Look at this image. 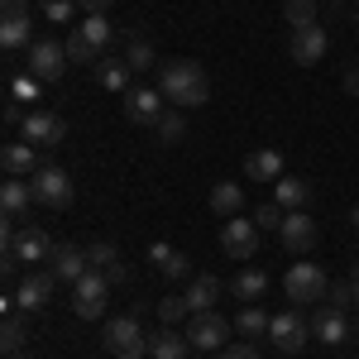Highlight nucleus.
<instances>
[{"label": "nucleus", "mask_w": 359, "mask_h": 359, "mask_svg": "<svg viewBox=\"0 0 359 359\" xmlns=\"http://www.w3.org/2000/svg\"><path fill=\"white\" fill-rule=\"evenodd\" d=\"M158 91L172 111H192V106H206L211 96V82H206V67L196 57H172V62H158Z\"/></svg>", "instance_id": "1"}, {"label": "nucleus", "mask_w": 359, "mask_h": 359, "mask_svg": "<svg viewBox=\"0 0 359 359\" xmlns=\"http://www.w3.org/2000/svg\"><path fill=\"white\" fill-rule=\"evenodd\" d=\"M101 345H106V355H115V359H144L154 350V335H144V326H139L135 316H111Z\"/></svg>", "instance_id": "2"}, {"label": "nucleus", "mask_w": 359, "mask_h": 359, "mask_svg": "<svg viewBox=\"0 0 359 359\" xmlns=\"http://www.w3.org/2000/svg\"><path fill=\"white\" fill-rule=\"evenodd\" d=\"M5 254L20 259L25 269H39V264H48L53 240H48L39 225H10V221H5Z\"/></svg>", "instance_id": "3"}, {"label": "nucleus", "mask_w": 359, "mask_h": 359, "mask_svg": "<svg viewBox=\"0 0 359 359\" xmlns=\"http://www.w3.org/2000/svg\"><path fill=\"white\" fill-rule=\"evenodd\" d=\"M29 187H34V201H39V206H48V211H67V206H72V196H77L72 177H67L57 163H43L34 177H29Z\"/></svg>", "instance_id": "4"}, {"label": "nucleus", "mask_w": 359, "mask_h": 359, "mask_svg": "<svg viewBox=\"0 0 359 359\" xmlns=\"http://www.w3.org/2000/svg\"><path fill=\"white\" fill-rule=\"evenodd\" d=\"M106 302H111V278L101 273V269H86L72 283V311L82 321H96V316H106Z\"/></svg>", "instance_id": "5"}, {"label": "nucleus", "mask_w": 359, "mask_h": 359, "mask_svg": "<svg viewBox=\"0 0 359 359\" xmlns=\"http://www.w3.org/2000/svg\"><path fill=\"white\" fill-rule=\"evenodd\" d=\"M53 287H57L53 269H29V273L15 283L10 306H15V311H25V316H34V311H43V306L53 302Z\"/></svg>", "instance_id": "6"}, {"label": "nucleus", "mask_w": 359, "mask_h": 359, "mask_svg": "<svg viewBox=\"0 0 359 359\" xmlns=\"http://www.w3.org/2000/svg\"><path fill=\"white\" fill-rule=\"evenodd\" d=\"M283 287H287L292 306H302V302H321V297L331 292V278H326L321 264H292L287 278H283Z\"/></svg>", "instance_id": "7"}, {"label": "nucleus", "mask_w": 359, "mask_h": 359, "mask_svg": "<svg viewBox=\"0 0 359 359\" xmlns=\"http://www.w3.org/2000/svg\"><path fill=\"white\" fill-rule=\"evenodd\" d=\"M29 72L43 86L62 82V72H67V48H62V39H34V43H29Z\"/></svg>", "instance_id": "8"}, {"label": "nucleus", "mask_w": 359, "mask_h": 359, "mask_svg": "<svg viewBox=\"0 0 359 359\" xmlns=\"http://www.w3.org/2000/svg\"><path fill=\"white\" fill-rule=\"evenodd\" d=\"M20 139L34 144V149H57V144L67 139V120L57 111H29L25 125H20Z\"/></svg>", "instance_id": "9"}, {"label": "nucleus", "mask_w": 359, "mask_h": 359, "mask_svg": "<svg viewBox=\"0 0 359 359\" xmlns=\"http://www.w3.org/2000/svg\"><path fill=\"white\" fill-rule=\"evenodd\" d=\"M269 335H273V345L283 355H302V345L311 340V321H302L297 306H287V311H278L269 321Z\"/></svg>", "instance_id": "10"}, {"label": "nucleus", "mask_w": 359, "mask_h": 359, "mask_svg": "<svg viewBox=\"0 0 359 359\" xmlns=\"http://www.w3.org/2000/svg\"><path fill=\"white\" fill-rule=\"evenodd\" d=\"M163 111H168V101H163V91L158 86H130L125 91V120L130 125H158L163 120Z\"/></svg>", "instance_id": "11"}, {"label": "nucleus", "mask_w": 359, "mask_h": 359, "mask_svg": "<svg viewBox=\"0 0 359 359\" xmlns=\"http://www.w3.org/2000/svg\"><path fill=\"white\" fill-rule=\"evenodd\" d=\"M259 225L254 221H240V216H225V225H221V249L230 254V259H254L259 254Z\"/></svg>", "instance_id": "12"}, {"label": "nucleus", "mask_w": 359, "mask_h": 359, "mask_svg": "<svg viewBox=\"0 0 359 359\" xmlns=\"http://www.w3.org/2000/svg\"><path fill=\"white\" fill-rule=\"evenodd\" d=\"M326 48H331V39H326L321 25H302V29H292V39H287V53H292L297 67H316L326 57Z\"/></svg>", "instance_id": "13"}, {"label": "nucleus", "mask_w": 359, "mask_h": 359, "mask_svg": "<svg viewBox=\"0 0 359 359\" xmlns=\"http://www.w3.org/2000/svg\"><path fill=\"white\" fill-rule=\"evenodd\" d=\"M225 335H230V321H225L221 311H196L192 321H187V340H192V350H221Z\"/></svg>", "instance_id": "14"}, {"label": "nucleus", "mask_w": 359, "mask_h": 359, "mask_svg": "<svg viewBox=\"0 0 359 359\" xmlns=\"http://www.w3.org/2000/svg\"><path fill=\"white\" fill-rule=\"evenodd\" d=\"M278 240H283L287 254H311L316 249V221L306 211H287L283 225H278Z\"/></svg>", "instance_id": "15"}, {"label": "nucleus", "mask_w": 359, "mask_h": 359, "mask_svg": "<svg viewBox=\"0 0 359 359\" xmlns=\"http://www.w3.org/2000/svg\"><path fill=\"white\" fill-rule=\"evenodd\" d=\"M48 269H53V278L57 283H77V278L91 269V254L86 249H77V245H53V254H48Z\"/></svg>", "instance_id": "16"}, {"label": "nucleus", "mask_w": 359, "mask_h": 359, "mask_svg": "<svg viewBox=\"0 0 359 359\" xmlns=\"http://www.w3.org/2000/svg\"><path fill=\"white\" fill-rule=\"evenodd\" d=\"M43 163H48L43 149H34V144H25V139H20V144H5V154H0V168H5L10 177H34Z\"/></svg>", "instance_id": "17"}, {"label": "nucleus", "mask_w": 359, "mask_h": 359, "mask_svg": "<svg viewBox=\"0 0 359 359\" xmlns=\"http://www.w3.org/2000/svg\"><path fill=\"white\" fill-rule=\"evenodd\" d=\"M311 335L321 340V345H340V340H350V321H345V311L340 306H316V316H311Z\"/></svg>", "instance_id": "18"}, {"label": "nucleus", "mask_w": 359, "mask_h": 359, "mask_svg": "<svg viewBox=\"0 0 359 359\" xmlns=\"http://www.w3.org/2000/svg\"><path fill=\"white\" fill-rule=\"evenodd\" d=\"M29 206H39V201H34V187H29V177H10V182L0 187V211H5V221H10V225L25 221Z\"/></svg>", "instance_id": "19"}, {"label": "nucleus", "mask_w": 359, "mask_h": 359, "mask_svg": "<svg viewBox=\"0 0 359 359\" xmlns=\"http://www.w3.org/2000/svg\"><path fill=\"white\" fill-rule=\"evenodd\" d=\"M91 77H96V86H106V91H120V96H125V91L135 86V67H130L125 57L106 53L101 62H96V72H91Z\"/></svg>", "instance_id": "20"}, {"label": "nucleus", "mask_w": 359, "mask_h": 359, "mask_svg": "<svg viewBox=\"0 0 359 359\" xmlns=\"http://www.w3.org/2000/svg\"><path fill=\"white\" fill-rule=\"evenodd\" d=\"M149 264H154L163 278H192V259H187L182 249L163 245V240H154V245H149Z\"/></svg>", "instance_id": "21"}, {"label": "nucleus", "mask_w": 359, "mask_h": 359, "mask_svg": "<svg viewBox=\"0 0 359 359\" xmlns=\"http://www.w3.org/2000/svg\"><path fill=\"white\" fill-rule=\"evenodd\" d=\"M187 311H216V302H221V278H211V273H196L192 283H187Z\"/></svg>", "instance_id": "22"}, {"label": "nucleus", "mask_w": 359, "mask_h": 359, "mask_svg": "<svg viewBox=\"0 0 359 359\" xmlns=\"http://www.w3.org/2000/svg\"><path fill=\"white\" fill-rule=\"evenodd\" d=\"M245 177L249 182H278L283 177V154L278 149H254L245 158Z\"/></svg>", "instance_id": "23"}, {"label": "nucleus", "mask_w": 359, "mask_h": 359, "mask_svg": "<svg viewBox=\"0 0 359 359\" xmlns=\"http://www.w3.org/2000/svg\"><path fill=\"white\" fill-rule=\"evenodd\" d=\"M273 201L283 211H306V201H311V182L302 177H278L273 182Z\"/></svg>", "instance_id": "24"}, {"label": "nucleus", "mask_w": 359, "mask_h": 359, "mask_svg": "<svg viewBox=\"0 0 359 359\" xmlns=\"http://www.w3.org/2000/svg\"><path fill=\"white\" fill-rule=\"evenodd\" d=\"M25 345H29L25 311H10V316H5V326H0V350H5V359H10V355H25Z\"/></svg>", "instance_id": "25"}, {"label": "nucleus", "mask_w": 359, "mask_h": 359, "mask_svg": "<svg viewBox=\"0 0 359 359\" xmlns=\"http://www.w3.org/2000/svg\"><path fill=\"white\" fill-rule=\"evenodd\" d=\"M192 355V340H187V331H158L154 335V350H149V359H187Z\"/></svg>", "instance_id": "26"}, {"label": "nucleus", "mask_w": 359, "mask_h": 359, "mask_svg": "<svg viewBox=\"0 0 359 359\" xmlns=\"http://www.w3.org/2000/svg\"><path fill=\"white\" fill-rule=\"evenodd\" d=\"M211 211L216 216H240L245 211V187L240 182H216L211 187Z\"/></svg>", "instance_id": "27"}, {"label": "nucleus", "mask_w": 359, "mask_h": 359, "mask_svg": "<svg viewBox=\"0 0 359 359\" xmlns=\"http://www.w3.org/2000/svg\"><path fill=\"white\" fill-rule=\"evenodd\" d=\"M62 48H67V62H82V67H96V62H101V48H96V43H91V39H86L82 29H67V39H62Z\"/></svg>", "instance_id": "28"}, {"label": "nucleus", "mask_w": 359, "mask_h": 359, "mask_svg": "<svg viewBox=\"0 0 359 359\" xmlns=\"http://www.w3.org/2000/svg\"><path fill=\"white\" fill-rule=\"evenodd\" d=\"M230 292H235L240 302H259V297L269 292V273H264V269H245V273L230 283Z\"/></svg>", "instance_id": "29"}, {"label": "nucleus", "mask_w": 359, "mask_h": 359, "mask_svg": "<svg viewBox=\"0 0 359 359\" xmlns=\"http://www.w3.org/2000/svg\"><path fill=\"white\" fill-rule=\"evenodd\" d=\"M154 135H158V144H182V139H187V115L182 111H163V120L154 125Z\"/></svg>", "instance_id": "30"}, {"label": "nucleus", "mask_w": 359, "mask_h": 359, "mask_svg": "<svg viewBox=\"0 0 359 359\" xmlns=\"http://www.w3.org/2000/svg\"><path fill=\"white\" fill-rule=\"evenodd\" d=\"M0 43H5V53L29 48V43H34V39H29V20H0Z\"/></svg>", "instance_id": "31"}, {"label": "nucleus", "mask_w": 359, "mask_h": 359, "mask_svg": "<svg viewBox=\"0 0 359 359\" xmlns=\"http://www.w3.org/2000/svg\"><path fill=\"white\" fill-rule=\"evenodd\" d=\"M269 321H273V316H269L264 306L245 302V311L235 316V331H245V335H269Z\"/></svg>", "instance_id": "32"}, {"label": "nucleus", "mask_w": 359, "mask_h": 359, "mask_svg": "<svg viewBox=\"0 0 359 359\" xmlns=\"http://www.w3.org/2000/svg\"><path fill=\"white\" fill-rule=\"evenodd\" d=\"M125 62H130L135 72H149V67H158V53H154L149 39H130V43H125Z\"/></svg>", "instance_id": "33"}, {"label": "nucleus", "mask_w": 359, "mask_h": 359, "mask_svg": "<svg viewBox=\"0 0 359 359\" xmlns=\"http://www.w3.org/2000/svg\"><path fill=\"white\" fill-rule=\"evenodd\" d=\"M82 34L91 39V43H96V48H101V53H106V48L115 43V29H111V20H106V15H86Z\"/></svg>", "instance_id": "34"}, {"label": "nucleus", "mask_w": 359, "mask_h": 359, "mask_svg": "<svg viewBox=\"0 0 359 359\" xmlns=\"http://www.w3.org/2000/svg\"><path fill=\"white\" fill-rule=\"evenodd\" d=\"M283 15H287V25H292V29L316 25V0H283Z\"/></svg>", "instance_id": "35"}, {"label": "nucleus", "mask_w": 359, "mask_h": 359, "mask_svg": "<svg viewBox=\"0 0 359 359\" xmlns=\"http://www.w3.org/2000/svg\"><path fill=\"white\" fill-rule=\"evenodd\" d=\"M39 91H43V82H39L34 72H20V77H10V96H15V101H29V106H34V101H39Z\"/></svg>", "instance_id": "36"}, {"label": "nucleus", "mask_w": 359, "mask_h": 359, "mask_svg": "<svg viewBox=\"0 0 359 359\" xmlns=\"http://www.w3.org/2000/svg\"><path fill=\"white\" fill-rule=\"evenodd\" d=\"M82 5L77 0H43V15L53 20V25H72V15H77Z\"/></svg>", "instance_id": "37"}, {"label": "nucleus", "mask_w": 359, "mask_h": 359, "mask_svg": "<svg viewBox=\"0 0 359 359\" xmlns=\"http://www.w3.org/2000/svg\"><path fill=\"white\" fill-rule=\"evenodd\" d=\"M158 316H163L168 326H172V321H192V311H187V297H163V302H158Z\"/></svg>", "instance_id": "38"}, {"label": "nucleus", "mask_w": 359, "mask_h": 359, "mask_svg": "<svg viewBox=\"0 0 359 359\" xmlns=\"http://www.w3.org/2000/svg\"><path fill=\"white\" fill-rule=\"evenodd\" d=\"M283 216H287V211H283L278 201H264V206L254 211V225H259V230H278V225H283Z\"/></svg>", "instance_id": "39"}, {"label": "nucleus", "mask_w": 359, "mask_h": 359, "mask_svg": "<svg viewBox=\"0 0 359 359\" xmlns=\"http://www.w3.org/2000/svg\"><path fill=\"white\" fill-rule=\"evenodd\" d=\"M86 254H91V269H111V264H120V249H115L111 240H101V245H91Z\"/></svg>", "instance_id": "40"}, {"label": "nucleus", "mask_w": 359, "mask_h": 359, "mask_svg": "<svg viewBox=\"0 0 359 359\" xmlns=\"http://www.w3.org/2000/svg\"><path fill=\"white\" fill-rule=\"evenodd\" d=\"M326 297H331V306H340V311H345V306L355 302V283H335V292H326Z\"/></svg>", "instance_id": "41"}, {"label": "nucleus", "mask_w": 359, "mask_h": 359, "mask_svg": "<svg viewBox=\"0 0 359 359\" xmlns=\"http://www.w3.org/2000/svg\"><path fill=\"white\" fill-rule=\"evenodd\" d=\"M0 20H29V0H5L0 5Z\"/></svg>", "instance_id": "42"}, {"label": "nucleus", "mask_w": 359, "mask_h": 359, "mask_svg": "<svg viewBox=\"0 0 359 359\" xmlns=\"http://www.w3.org/2000/svg\"><path fill=\"white\" fill-rule=\"evenodd\" d=\"M20 106H25V101H15V96H10V106H5V125H10V130H20V125H25V111H20Z\"/></svg>", "instance_id": "43"}, {"label": "nucleus", "mask_w": 359, "mask_h": 359, "mask_svg": "<svg viewBox=\"0 0 359 359\" xmlns=\"http://www.w3.org/2000/svg\"><path fill=\"white\" fill-rule=\"evenodd\" d=\"M221 359H259V350H254V345H225Z\"/></svg>", "instance_id": "44"}, {"label": "nucleus", "mask_w": 359, "mask_h": 359, "mask_svg": "<svg viewBox=\"0 0 359 359\" xmlns=\"http://www.w3.org/2000/svg\"><path fill=\"white\" fill-rule=\"evenodd\" d=\"M101 273L111 278V287H120V283H130V269H125V264H111V269H101Z\"/></svg>", "instance_id": "45"}, {"label": "nucleus", "mask_w": 359, "mask_h": 359, "mask_svg": "<svg viewBox=\"0 0 359 359\" xmlns=\"http://www.w3.org/2000/svg\"><path fill=\"white\" fill-rule=\"evenodd\" d=\"M77 5H82L86 15H106L111 10V0H77Z\"/></svg>", "instance_id": "46"}, {"label": "nucleus", "mask_w": 359, "mask_h": 359, "mask_svg": "<svg viewBox=\"0 0 359 359\" xmlns=\"http://www.w3.org/2000/svg\"><path fill=\"white\" fill-rule=\"evenodd\" d=\"M345 91H350V96H359V72H345Z\"/></svg>", "instance_id": "47"}, {"label": "nucleus", "mask_w": 359, "mask_h": 359, "mask_svg": "<svg viewBox=\"0 0 359 359\" xmlns=\"http://www.w3.org/2000/svg\"><path fill=\"white\" fill-rule=\"evenodd\" d=\"M350 225H359V206H355V211H350Z\"/></svg>", "instance_id": "48"}, {"label": "nucleus", "mask_w": 359, "mask_h": 359, "mask_svg": "<svg viewBox=\"0 0 359 359\" xmlns=\"http://www.w3.org/2000/svg\"><path fill=\"white\" fill-rule=\"evenodd\" d=\"M350 283H355V302H359V278H350Z\"/></svg>", "instance_id": "49"}, {"label": "nucleus", "mask_w": 359, "mask_h": 359, "mask_svg": "<svg viewBox=\"0 0 359 359\" xmlns=\"http://www.w3.org/2000/svg\"><path fill=\"white\" fill-rule=\"evenodd\" d=\"M10 359H34V355H10Z\"/></svg>", "instance_id": "50"}, {"label": "nucleus", "mask_w": 359, "mask_h": 359, "mask_svg": "<svg viewBox=\"0 0 359 359\" xmlns=\"http://www.w3.org/2000/svg\"><path fill=\"white\" fill-rule=\"evenodd\" d=\"M355 20H359V0H355Z\"/></svg>", "instance_id": "51"}, {"label": "nucleus", "mask_w": 359, "mask_h": 359, "mask_svg": "<svg viewBox=\"0 0 359 359\" xmlns=\"http://www.w3.org/2000/svg\"><path fill=\"white\" fill-rule=\"evenodd\" d=\"M187 359H196V355H187Z\"/></svg>", "instance_id": "52"}]
</instances>
